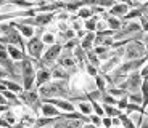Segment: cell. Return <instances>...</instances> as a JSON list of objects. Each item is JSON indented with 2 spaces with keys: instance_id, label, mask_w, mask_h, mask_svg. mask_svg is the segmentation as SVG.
Instances as JSON below:
<instances>
[{
  "instance_id": "cell-1",
  "label": "cell",
  "mask_w": 148,
  "mask_h": 128,
  "mask_svg": "<svg viewBox=\"0 0 148 128\" xmlns=\"http://www.w3.org/2000/svg\"><path fill=\"white\" fill-rule=\"evenodd\" d=\"M37 93H39L42 101H45V99H69L71 85L69 82L52 80L50 83L39 88Z\"/></svg>"
},
{
  "instance_id": "cell-8",
  "label": "cell",
  "mask_w": 148,
  "mask_h": 128,
  "mask_svg": "<svg viewBox=\"0 0 148 128\" xmlns=\"http://www.w3.org/2000/svg\"><path fill=\"white\" fill-rule=\"evenodd\" d=\"M11 24L15 26V29L21 34V37L24 40H29V39L36 37V27H32L31 24L23 22L21 19H15V21H11Z\"/></svg>"
},
{
  "instance_id": "cell-4",
  "label": "cell",
  "mask_w": 148,
  "mask_h": 128,
  "mask_svg": "<svg viewBox=\"0 0 148 128\" xmlns=\"http://www.w3.org/2000/svg\"><path fill=\"white\" fill-rule=\"evenodd\" d=\"M18 98H19V102H21V104L27 106L34 112V115L39 117V110H40V106H42V99H40V96H39V93H37L36 88H34V90H29V91H23Z\"/></svg>"
},
{
  "instance_id": "cell-26",
  "label": "cell",
  "mask_w": 148,
  "mask_h": 128,
  "mask_svg": "<svg viewBox=\"0 0 148 128\" xmlns=\"http://www.w3.org/2000/svg\"><path fill=\"white\" fill-rule=\"evenodd\" d=\"M89 102H90V101H89ZM90 104H92L93 115H98V117L103 119V117H105V112H103V106H101V102H98V101H92Z\"/></svg>"
},
{
  "instance_id": "cell-34",
  "label": "cell",
  "mask_w": 148,
  "mask_h": 128,
  "mask_svg": "<svg viewBox=\"0 0 148 128\" xmlns=\"http://www.w3.org/2000/svg\"><path fill=\"white\" fill-rule=\"evenodd\" d=\"M142 43L145 45V50H147V56H148V34H143V39H142Z\"/></svg>"
},
{
  "instance_id": "cell-37",
  "label": "cell",
  "mask_w": 148,
  "mask_h": 128,
  "mask_svg": "<svg viewBox=\"0 0 148 128\" xmlns=\"http://www.w3.org/2000/svg\"><path fill=\"white\" fill-rule=\"evenodd\" d=\"M82 128H97V127H93L92 123H84V127H82Z\"/></svg>"
},
{
  "instance_id": "cell-22",
  "label": "cell",
  "mask_w": 148,
  "mask_h": 128,
  "mask_svg": "<svg viewBox=\"0 0 148 128\" xmlns=\"http://www.w3.org/2000/svg\"><path fill=\"white\" fill-rule=\"evenodd\" d=\"M93 83H95V88L100 93H105L108 90V82H106V79H105V75H101V74H98V75L93 79Z\"/></svg>"
},
{
  "instance_id": "cell-17",
  "label": "cell",
  "mask_w": 148,
  "mask_h": 128,
  "mask_svg": "<svg viewBox=\"0 0 148 128\" xmlns=\"http://www.w3.org/2000/svg\"><path fill=\"white\" fill-rule=\"evenodd\" d=\"M103 19L106 21V24H108V29H110V30H113L114 34L121 30V27H122V21H121V19H118V18H113V16H110L108 13L103 16Z\"/></svg>"
},
{
  "instance_id": "cell-29",
  "label": "cell",
  "mask_w": 148,
  "mask_h": 128,
  "mask_svg": "<svg viewBox=\"0 0 148 128\" xmlns=\"http://www.w3.org/2000/svg\"><path fill=\"white\" fill-rule=\"evenodd\" d=\"M130 120H132V123L135 125V128H138L142 125V122H143V117H145V114L143 112H137V114H132V115H129Z\"/></svg>"
},
{
  "instance_id": "cell-19",
  "label": "cell",
  "mask_w": 148,
  "mask_h": 128,
  "mask_svg": "<svg viewBox=\"0 0 148 128\" xmlns=\"http://www.w3.org/2000/svg\"><path fill=\"white\" fill-rule=\"evenodd\" d=\"M76 16H77L81 21H87V19H90V18H93V8H92V3H85L84 7L81 8V10L76 13Z\"/></svg>"
},
{
  "instance_id": "cell-12",
  "label": "cell",
  "mask_w": 148,
  "mask_h": 128,
  "mask_svg": "<svg viewBox=\"0 0 148 128\" xmlns=\"http://www.w3.org/2000/svg\"><path fill=\"white\" fill-rule=\"evenodd\" d=\"M52 82V72L50 69L45 67H37V74H36V90H39L40 87L50 83Z\"/></svg>"
},
{
  "instance_id": "cell-14",
  "label": "cell",
  "mask_w": 148,
  "mask_h": 128,
  "mask_svg": "<svg viewBox=\"0 0 148 128\" xmlns=\"http://www.w3.org/2000/svg\"><path fill=\"white\" fill-rule=\"evenodd\" d=\"M52 72V80H61V82H69L71 80V74L68 70H64L61 66L55 64V66L50 69Z\"/></svg>"
},
{
  "instance_id": "cell-3",
  "label": "cell",
  "mask_w": 148,
  "mask_h": 128,
  "mask_svg": "<svg viewBox=\"0 0 148 128\" xmlns=\"http://www.w3.org/2000/svg\"><path fill=\"white\" fill-rule=\"evenodd\" d=\"M148 59L145 45L142 40H132L126 45V53H124V59L122 61H137V59Z\"/></svg>"
},
{
  "instance_id": "cell-21",
  "label": "cell",
  "mask_w": 148,
  "mask_h": 128,
  "mask_svg": "<svg viewBox=\"0 0 148 128\" xmlns=\"http://www.w3.org/2000/svg\"><path fill=\"white\" fill-rule=\"evenodd\" d=\"M40 40L44 42L45 47H52V45L56 43V34L48 32V30H44V32L40 34Z\"/></svg>"
},
{
  "instance_id": "cell-10",
  "label": "cell",
  "mask_w": 148,
  "mask_h": 128,
  "mask_svg": "<svg viewBox=\"0 0 148 128\" xmlns=\"http://www.w3.org/2000/svg\"><path fill=\"white\" fill-rule=\"evenodd\" d=\"M129 5L126 3V2H116L113 7L108 10V15L113 16V18H118V19H124L127 16V13H129Z\"/></svg>"
},
{
  "instance_id": "cell-18",
  "label": "cell",
  "mask_w": 148,
  "mask_h": 128,
  "mask_svg": "<svg viewBox=\"0 0 148 128\" xmlns=\"http://www.w3.org/2000/svg\"><path fill=\"white\" fill-rule=\"evenodd\" d=\"M2 83L5 85V88H7L8 91H11V93H15V95H21L23 91H24V88H23V85L21 83H18V82H13V80H8V79H3L2 80Z\"/></svg>"
},
{
  "instance_id": "cell-30",
  "label": "cell",
  "mask_w": 148,
  "mask_h": 128,
  "mask_svg": "<svg viewBox=\"0 0 148 128\" xmlns=\"http://www.w3.org/2000/svg\"><path fill=\"white\" fill-rule=\"evenodd\" d=\"M84 70H85V74H87V75H89V77H92V79H95V77L98 75V74H100V70L97 69V67L90 66V64H87Z\"/></svg>"
},
{
  "instance_id": "cell-9",
  "label": "cell",
  "mask_w": 148,
  "mask_h": 128,
  "mask_svg": "<svg viewBox=\"0 0 148 128\" xmlns=\"http://www.w3.org/2000/svg\"><path fill=\"white\" fill-rule=\"evenodd\" d=\"M121 62H122V58H119V56H116V55H111V58H108L106 61L101 62L100 74H101V75H110L113 70L118 69Z\"/></svg>"
},
{
  "instance_id": "cell-25",
  "label": "cell",
  "mask_w": 148,
  "mask_h": 128,
  "mask_svg": "<svg viewBox=\"0 0 148 128\" xmlns=\"http://www.w3.org/2000/svg\"><path fill=\"white\" fill-rule=\"evenodd\" d=\"M98 19H100V16H93V18L87 19V21H84V29L87 30V32H95L97 30V22H98Z\"/></svg>"
},
{
  "instance_id": "cell-36",
  "label": "cell",
  "mask_w": 148,
  "mask_h": 128,
  "mask_svg": "<svg viewBox=\"0 0 148 128\" xmlns=\"http://www.w3.org/2000/svg\"><path fill=\"white\" fill-rule=\"evenodd\" d=\"M113 127H121V120H119V117L113 119ZM111 127V128H113Z\"/></svg>"
},
{
  "instance_id": "cell-24",
  "label": "cell",
  "mask_w": 148,
  "mask_h": 128,
  "mask_svg": "<svg viewBox=\"0 0 148 128\" xmlns=\"http://www.w3.org/2000/svg\"><path fill=\"white\" fill-rule=\"evenodd\" d=\"M2 117L5 119V122L8 123V127H10V128H11V127H15V125L18 123V117L15 115V112H13V109H8L7 112H5L3 115H2Z\"/></svg>"
},
{
  "instance_id": "cell-15",
  "label": "cell",
  "mask_w": 148,
  "mask_h": 128,
  "mask_svg": "<svg viewBox=\"0 0 148 128\" xmlns=\"http://www.w3.org/2000/svg\"><path fill=\"white\" fill-rule=\"evenodd\" d=\"M7 51H8V56L13 62H21L23 59L26 58V53L18 47H13V45H8L7 47Z\"/></svg>"
},
{
  "instance_id": "cell-2",
  "label": "cell",
  "mask_w": 148,
  "mask_h": 128,
  "mask_svg": "<svg viewBox=\"0 0 148 128\" xmlns=\"http://www.w3.org/2000/svg\"><path fill=\"white\" fill-rule=\"evenodd\" d=\"M21 85L24 91H29L36 88V74H37V62L31 58H24L21 62Z\"/></svg>"
},
{
  "instance_id": "cell-7",
  "label": "cell",
  "mask_w": 148,
  "mask_h": 128,
  "mask_svg": "<svg viewBox=\"0 0 148 128\" xmlns=\"http://www.w3.org/2000/svg\"><path fill=\"white\" fill-rule=\"evenodd\" d=\"M56 64H58V66H61L64 70H68V72L71 74V77H73L74 74L79 72L77 62H76V59H74V56H73V53H71V51H64L63 50V53H61V56L58 58Z\"/></svg>"
},
{
  "instance_id": "cell-32",
  "label": "cell",
  "mask_w": 148,
  "mask_h": 128,
  "mask_svg": "<svg viewBox=\"0 0 148 128\" xmlns=\"http://www.w3.org/2000/svg\"><path fill=\"white\" fill-rule=\"evenodd\" d=\"M89 123H92L93 127H97V128H101V117H98V115H90L89 117Z\"/></svg>"
},
{
  "instance_id": "cell-5",
  "label": "cell",
  "mask_w": 148,
  "mask_h": 128,
  "mask_svg": "<svg viewBox=\"0 0 148 128\" xmlns=\"http://www.w3.org/2000/svg\"><path fill=\"white\" fill-rule=\"evenodd\" d=\"M45 48L47 47H45L44 42L40 40V35H36V37H32V39H29V40H26V56L31 58L32 61L39 62L42 58V55H44Z\"/></svg>"
},
{
  "instance_id": "cell-16",
  "label": "cell",
  "mask_w": 148,
  "mask_h": 128,
  "mask_svg": "<svg viewBox=\"0 0 148 128\" xmlns=\"http://www.w3.org/2000/svg\"><path fill=\"white\" fill-rule=\"evenodd\" d=\"M95 37H97L95 32H87L84 39H81V40H79V47H81L84 51L93 50V45H95Z\"/></svg>"
},
{
  "instance_id": "cell-6",
  "label": "cell",
  "mask_w": 148,
  "mask_h": 128,
  "mask_svg": "<svg viewBox=\"0 0 148 128\" xmlns=\"http://www.w3.org/2000/svg\"><path fill=\"white\" fill-rule=\"evenodd\" d=\"M142 83H143V79H142L140 72H132V74H129V77L126 79V82L121 83L118 88H121V90H124L127 95H130V93H138L140 91Z\"/></svg>"
},
{
  "instance_id": "cell-23",
  "label": "cell",
  "mask_w": 148,
  "mask_h": 128,
  "mask_svg": "<svg viewBox=\"0 0 148 128\" xmlns=\"http://www.w3.org/2000/svg\"><path fill=\"white\" fill-rule=\"evenodd\" d=\"M106 93H108V95H111L113 98H116L118 101L121 98H126V96H127V93L124 91V90H121V88H118V87H108Z\"/></svg>"
},
{
  "instance_id": "cell-27",
  "label": "cell",
  "mask_w": 148,
  "mask_h": 128,
  "mask_svg": "<svg viewBox=\"0 0 148 128\" xmlns=\"http://www.w3.org/2000/svg\"><path fill=\"white\" fill-rule=\"evenodd\" d=\"M127 99H129L130 104H137V106H142V104H143V99H142L140 91H138V93H130V95H127Z\"/></svg>"
},
{
  "instance_id": "cell-20",
  "label": "cell",
  "mask_w": 148,
  "mask_h": 128,
  "mask_svg": "<svg viewBox=\"0 0 148 128\" xmlns=\"http://www.w3.org/2000/svg\"><path fill=\"white\" fill-rule=\"evenodd\" d=\"M74 106H76V110H77V112H81L82 115H85V117H90V115L93 114L92 104H90L89 101H79V102H76Z\"/></svg>"
},
{
  "instance_id": "cell-28",
  "label": "cell",
  "mask_w": 148,
  "mask_h": 128,
  "mask_svg": "<svg viewBox=\"0 0 148 128\" xmlns=\"http://www.w3.org/2000/svg\"><path fill=\"white\" fill-rule=\"evenodd\" d=\"M119 120H121V127H122V128H135V125L132 123L130 117H129V115H126L124 112L119 115Z\"/></svg>"
},
{
  "instance_id": "cell-13",
  "label": "cell",
  "mask_w": 148,
  "mask_h": 128,
  "mask_svg": "<svg viewBox=\"0 0 148 128\" xmlns=\"http://www.w3.org/2000/svg\"><path fill=\"white\" fill-rule=\"evenodd\" d=\"M39 115H40V117H47V119H56V117H60V115H61V112H60L55 106H52V104H48V102L42 101V106H40V110H39Z\"/></svg>"
},
{
  "instance_id": "cell-33",
  "label": "cell",
  "mask_w": 148,
  "mask_h": 128,
  "mask_svg": "<svg viewBox=\"0 0 148 128\" xmlns=\"http://www.w3.org/2000/svg\"><path fill=\"white\" fill-rule=\"evenodd\" d=\"M138 72H140L142 79H147V77H148V62H147V64H145L143 67H142L140 70H138Z\"/></svg>"
},
{
  "instance_id": "cell-31",
  "label": "cell",
  "mask_w": 148,
  "mask_h": 128,
  "mask_svg": "<svg viewBox=\"0 0 148 128\" xmlns=\"http://www.w3.org/2000/svg\"><path fill=\"white\" fill-rule=\"evenodd\" d=\"M127 106H129V99H127V96H126V98H121L118 101V104H116V107H118L121 112H124V110L127 109Z\"/></svg>"
},
{
  "instance_id": "cell-35",
  "label": "cell",
  "mask_w": 148,
  "mask_h": 128,
  "mask_svg": "<svg viewBox=\"0 0 148 128\" xmlns=\"http://www.w3.org/2000/svg\"><path fill=\"white\" fill-rule=\"evenodd\" d=\"M138 128H148V114H145V117H143V122H142V125Z\"/></svg>"
},
{
  "instance_id": "cell-11",
  "label": "cell",
  "mask_w": 148,
  "mask_h": 128,
  "mask_svg": "<svg viewBox=\"0 0 148 128\" xmlns=\"http://www.w3.org/2000/svg\"><path fill=\"white\" fill-rule=\"evenodd\" d=\"M45 102L55 106L61 114H69V112H74V110H76V106H74L69 99H45Z\"/></svg>"
}]
</instances>
